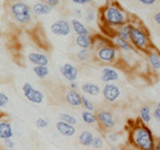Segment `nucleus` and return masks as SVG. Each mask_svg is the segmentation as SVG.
Wrapping results in <instances>:
<instances>
[{"label": "nucleus", "mask_w": 160, "mask_h": 150, "mask_svg": "<svg viewBox=\"0 0 160 150\" xmlns=\"http://www.w3.org/2000/svg\"><path fill=\"white\" fill-rule=\"evenodd\" d=\"M156 139L148 124L142 121L134 123L129 131V141L137 150H153Z\"/></svg>", "instance_id": "1"}, {"label": "nucleus", "mask_w": 160, "mask_h": 150, "mask_svg": "<svg viewBox=\"0 0 160 150\" xmlns=\"http://www.w3.org/2000/svg\"><path fill=\"white\" fill-rule=\"evenodd\" d=\"M100 22L102 25L109 29L116 31L118 27L129 24V15L125 10L116 3H108L100 9Z\"/></svg>", "instance_id": "2"}, {"label": "nucleus", "mask_w": 160, "mask_h": 150, "mask_svg": "<svg viewBox=\"0 0 160 150\" xmlns=\"http://www.w3.org/2000/svg\"><path fill=\"white\" fill-rule=\"evenodd\" d=\"M130 42L133 45L134 49L138 51H142V52L149 53L151 51L152 44L149 34L147 32V29L143 28V26H139V25H134L131 24V38Z\"/></svg>", "instance_id": "3"}, {"label": "nucleus", "mask_w": 160, "mask_h": 150, "mask_svg": "<svg viewBox=\"0 0 160 150\" xmlns=\"http://www.w3.org/2000/svg\"><path fill=\"white\" fill-rule=\"evenodd\" d=\"M97 59L106 64H112L115 63L117 60H118V57H120V50L117 49L116 46L113 43H109L107 45H104L99 49H97Z\"/></svg>", "instance_id": "4"}, {"label": "nucleus", "mask_w": 160, "mask_h": 150, "mask_svg": "<svg viewBox=\"0 0 160 150\" xmlns=\"http://www.w3.org/2000/svg\"><path fill=\"white\" fill-rule=\"evenodd\" d=\"M32 9L25 2L16 1L12 5V14L15 20L20 24H27L32 19Z\"/></svg>", "instance_id": "5"}, {"label": "nucleus", "mask_w": 160, "mask_h": 150, "mask_svg": "<svg viewBox=\"0 0 160 150\" xmlns=\"http://www.w3.org/2000/svg\"><path fill=\"white\" fill-rule=\"evenodd\" d=\"M96 115L98 124L104 130H113L116 128V121L109 111H99Z\"/></svg>", "instance_id": "6"}, {"label": "nucleus", "mask_w": 160, "mask_h": 150, "mask_svg": "<svg viewBox=\"0 0 160 150\" xmlns=\"http://www.w3.org/2000/svg\"><path fill=\"white\" fill-rule=\"evenodd\" d=\"M23 92L29 102L34 103V104H42L44 101V95L40 90L35 89L29 82H25L23 86Z\"/></svg>", "instance_id": "7"}, {"label": "nucleus", "mask_w": 160, "mask_h": 150, "mask_svg": "<svg viewBox=\"0 0 160 150\" xmlns=\"http://www.w3.org/2000/svg\"><path fill=\"white\" fill-rule=\"evenodd\" d=\"M51 33L58 36H68L71 33V23H69L66 19H58L54 23L52 24L51 27Z\"/></svg>", "instance_id": "8"}, {"label": "nucleus", "mask_w": 160, "mask_h": 150, "mask_svg": "<svg viewBox=\"0 0 160 150\" xmlns=\"http://www.w3.org/2000/svg\"><path fill=\"white\" fill-rule=\"evenodd\" d=\"M103 96L106 101L109 103H115V102L121 97V89L115 82H109L105 84L103 88Z\"/></svg>", "instance_id": "9"}, {"label": "nucleus", "mask_w": 160, "mask_h": 150, "mask_svg": "<svg viewBox=\"0 0 160 150\" xmlns=\"http://www.w3.org/2000/svg\"><path fill=\"white\" fill-rule=\"evenodd\" d=\"M120 79V73L116 69L112 67H104L102 70V81L104 84H109V82H115Z\"/></svg>", "instance_id": "10"}, {"label": "nucleus", "mask_w": 160, "mask_h": 150, "mask_svg": "<svg viewBox=\"0 0 160 150\" xmlns=\"http://www.w3.org/2000/svg\"><path fill=\"white\" fill-rule=\"evenodd\" d=\"M60 71L62 73V76L67 80H69L70 82L76 81L78 78V69L77 67L73 66L72 63H64L60 68Z\"/></svg>", "instance_id": "11"}, {"label": "nucleus", "mask_w": 160, "mask_h": 150, "mask_svg": "<svg viewBox=\"0 0 160 150\" xmlns=\"http://www.w3.org/2000/svg\"><path fill=\"white\" fill-rule=\"evenodd\" d=\"M55 127H57L58 132L64 137H72L76 134V128L72 124L66 123L63 121H59Z\"/></svg>", "instance_id": "12"}, {"label": "nucleus", "mask_w": 160, "mask_h": 150, "mask_svg": "<svg viewBox=\"0 0 160 150\" xmlns=\"http://www.w3.org/2000/svg\"><path fill=\"white\" fill-rule=\"evenodd\" d=\"M66 101L69 105H71V106H73V107H78V106H81V105H82L81 95H80L78 92H76L74 89H70L67 92Z\"/></svg>", "instance_id": "13"}, {"label": "nucleus", "mask_w": 160, "mask_h": 150, "mask_svg": "<svg viewBox=\"0 0 160 150\" xmlns=\"http://www.w3.org/2000/svg\"><path fill=\"white\" fill-rule=\"evenodd\" d=\"M28 60L34 66H48L49 64V58L44 53L32 52L28 54Z\"/></svg>", "instance_id": "14"}, {"label": "nucleus", "mask_w": 160, "mask_h": 150, "mask_svg": "<svg viewBox=\"0 0 160 150\" xmlns=\"http://www.w3.org/2000/svg\"><path fill=\"white\" fill-rule=\"evenodd\" d=\"M113 44H114L120 51H123V52L132 53L134 51V48H133V45L131 44V42L123 40V38H118V36H115V38H113Z\"/></svg>", "instance_id": "15"}, {"label": "nucleus", "mask_w": 160, "mask_h": 150, "mask_svg": "<svg viewBox=\"0 0 160 150\" xmlns=\"http://www.w3.org/2000/svg\"><path fill=\"white\" fill-rule=\"evenodd\" d=\"M147 60L152 70L154 71L160 70V54L157 51H150L149 53H147Z\"/></svg>", "instance_id": "16"}, {"label": "nucleus", "mask_w": 160, "mask_h": 150, "mask_svg": "<svg viewBox=\"0 0 160 150\" xmlns=\"http://www.w3.org/2000/svg\"><path fill=\"white\" fill-rule=\"evenodd\" d=\"M76 44L81 49H87L89 50L94 45V40L90 36V34L88 35H77L76 38Z\"/></svg>", "instance_id": "17"}, {"label": "nucleus", "mask_w": 160, "mask_h": 150, "mask_svg": "<svg viewBox=\"0 0 160 150\" xmlns=\"http://www.w3.org/2000/svg\"><path fill=\"white\" fill-rule=\"evenodd\" d=\"M94 138H95V136L92 134V132L86 130V131H82V132L79 134L78 141H79V143L81 144V146H83V147H92V142H94Z\"/></svg>", "instance_id": "18"}, {"label": "nucleus", "mask_w": 160, "mask_h": 150, "mask_svg": "<svg viewBox=\"0 0 160 150\" xmlns=\"http://www.w3.org/2000/svg\"><path fill=\"white\" fill-rule=\"evenodd\" d=\"M115 36H118V38L130 42V38H131V23L118 27L115 31Z\"/></svg>", "instance_id": "19"}, {"label": "nucleus", "mask_w": 160, "mask_h": 150, "mask_svg": "<svg viewBox=\"0 0 160 150\" xmlns=\"http://www.w3.org/2000/svg\"><path fill=\"white\" fill-rule=\"evenodd\" d=\"M139 118H140V121H142L143 123H146V124L150 123L152 118H153L151 107L149 106V105H144V106L141 107L140 113H139Z\"/></svg>", "instance_id": "20"}, {"label": "nucleus", "mask_w": 160, "mask_h": 150, "mask_svg": "<svg viewBox=\"0 0 160 150\" xmlns=\"http://www.w3.org/2000/svg\"><path fill=\"white\" fill-rule=\"evenodd\" d=\"M14 136V132H12V125L8 122H1L0 123V139H3V140H7V139H10Z\"/></svg>", "instance_id": "21"}, {"label": "nucleus", "mask_w": 160, "mask_h": 150, "mask_svg": "<svg viewBox=\"0 0 160 150\" xmlns=\"http://www.w3.org/2000/svg\"><path fill=\"white\" fill-rule=\"evenodd\" d=\"M81 90L83 92V94H87V95L97 96L100 92V87L96 84H92V82H87V84H83L81 86Z\"/></svg>", "instance_id": "22"}, {"label": "nucleus", "mask_w": 160, "mask_h": 150, "mask_svg": "<svg viewBox=\"0 0 160 150\" xmlns=\"http://www.w3.org/2000/svg\"><path fill=\"white\" fill-rule=\"evenodd\" d=\"M33 12L38 16H44V15H49L52 12V7L46 5L45 2H36L33 6Z\"/></svg>", "instance_id": "23"}, {"label": "nucleus", "mask_w": 160, "mask_h": 150, "mask_svg": "<svg viewBox=\"0 0 160 150\" xmlns=\"http://www.w3.org/2000/svg\"><path fill=\"white\" fill-rule=\"evenodd\" d=\"M71 27L72 29L74 31V33L77 35H88L89 34V31L82 23H80L79 20L77 19H72L71 22Z\"/></svg>", "instance_id": "24"}, {"label": "nucleus", "mask_w": 160, "mask_h": 150, "mask_svg": "<svg viewBox=\"0 0 160 150\" xmlns=\"http://www.w3.org/2000/svg\"><path fill=\"white\" fill-rule=\"evenodd\" d=\"M33 71H34V73L40 79H45L50 73V70L48 68V66H34Z\"/></svg>", "instance_id": "25"}, {"label": "nucleus", "mask_w": 160, "mask_h": 150, "mask_svg": "<svg viewBox=\"0 0 160 150\" xmlns=\"http://www.w3.org/2000/svg\"><path fill=\"white\" fill-rule=\"evenodd\" d=\"M81 118H82V121L87 124L98 123L97 115H96L94 112H90V111H85V112L81 113Z\"/></svg>", "instance_id": "26"}, {"label": "nucleus", "mask_w": 160, "mask_h": 150, "mask_svg": "<svg viewBox=\"0 0 160 150\" xmlns=\"http://www.w3.org/2000/svg\"><path fill=\"white\" fill-rule=\"evenodd\" d=\"M106 139H107V141L109 143L117 144L121 141V139H122V134L120 132H109L106 134Z\"/></svg>", "instance_id": "27"}, {"label": "nucleus", "mask_w": 160, "mask_h": 150, "mask_svg": "<svg viewBox=\"0 0 160 150\" xmlns=\"http://www.w3.org/2000/svg\"><path fill=\"white\" fill-rule=\"evenodd\" d=\"M60 121L72 124V125H76L78 123L77 118H74L73 115H71V114H68V113H60Z\"/></svg>", "instance_id": "28"}, {"label": "nucleus", "mask_w": 160, "mask_h": 150, "mask_svg": "<svg viewBox=\"0 0 160 150\" xmlns=\"http://www.w3.org/2000/svg\"><path fill=\"white\" fill-rule=\"evenodd\" d=\"M81 99H82V106L85 107V108H86V111H90V112H94V110H95L94 104H92V102H90L88 99V98H87V96L81 95Z\"/></svg>", "instance_id": "29"}, {"label": "nucleus", "mask_w": 160, "mask_h": 150, "mask_svg": "<svg viewBox=\"0 0 160 150\" xmlns=\"http://www.w3.org/2000/svg\"><path fill=\"white\" fill-rule=\"evenodd\" d=\"M85 18H86L87 23H92V22L95 20V18H96V12H95V9L92 8V7L87 9Z\"/></svg>", "instance_id": "30"}, {"label": "nucleus", "mask_w": 160, "mask_h": 150, "mask_svg": "<svg viewBox=\"0 0 160 150\" xmlns=\"http://www.w3.org/2000/svg\"><path fill=\"white\" fill-rule=\"evenodd\" d=\"M95 149H102L104 147V139L103 137L100 136H95L94 138V142H92V146Z\"/></svg>", "instance_id": "31"}, {"label": "nucleus", "mask_w": 160, "mask_h": 150, "mask_svg": "<svg viewBox=\"0 0 160 150\" xmlns=\"http://www.w3.org/2000/svg\"><path fill=\"white\" fill-rule=\"evenodd\" d=\"M89 53H90V51L89 50H87V49H81L79 51V52L77 53V58H78V60L79 61H86L87 59L89 58Z\"/></svg>", "instance_id": "32"}, {"label": "nucleus", "mask_w": 160, "mask_h": 150, "mask_svg": "<svg viewBox=\"0 0 160 150\" xmlns=\"http://www.w3.org/2000/svg\"><path fill=\"white\" fill-rule=\"evenodd\" d=\"M35 124H36L37 128H40V129H45V128L49 127V122L46 121L45 118H37L36 121H35Z\"/></svg>", "instance_id": "33"}, {"label": "nucleus", "mask_w": 160, "mask_h": 150, "mask_svg": "<svg viewBox=\"0 0 160 150\" xmlns=\"http://www.w3.org/2000/svg\"><path fill=\"white\" fill-rule=\"evenodd\" d=\"M8 103H9L8 96H7L6 94H3V92H0V107L6 106Z\"/></svg>", "instance_id": "34"}, {"label": "nucleus", "mask_w": 160, "mask_h": 150, "mask_svg": "<svg viewBox=\"0 0 160 150\" xmlns=\"http://www.w3.org/2000/svg\"><path fill=\"white\" fill-rule=\"evenodd\" d=\"M43 2H45L46 5H49L50 7H57L60 3V0H43Z\"/></svg>", "instance_id": "35"}, {"label": "nucleus", "mask_w": 160, "mask_h": 150, "mask_svg": "<svg viewBox=\"0 0 160 150\" xmlns=\"http://www.w3.org/2000/svg\"><path fill=\"white\" fill-rule=\"evenodd\" d=\"M142 5H146V6H151V5H154L157 2V0H137Z\"/></svg>", "instance_id": "36"}, {"label": "nucleus", "mask_w": 160, "mask_h": 150, "mask_svg": "<svg viewBox=\"0 0 160 150\" xmlns=\"http://www.w3.org/2000/svg\"><path fill=\"white\" fill-rule=\"evenodd\" d=\"M152 115H153L154 120H157V121L160 122V108L159 107H156L154 111L152 112Z\"/></svg>", "instance_id": "37"}, {"label": "nucleus", "mask_w": 160, "mask_h": 150, "mask_svg": "<svg viewBox=\"0 0 160 150\" xmlns=\"http://www.w3.org/2000/svg\"><path fill=\"white\" fill-rule=\"evenodd\" d=\"M76 5H87V3L92 2V0H71Z\"/></svg>", "instance_id": "38"}, {"label": "nucleus", "mask_w": 160, "mask_h": 150, "mask_svg": "<svg viewBox=\"0 0 160 150\" xmlns=\"http://www.w3.org/2000/svg\"><path fill=\"white\" fill-rule=\"evenodd\" d=\"M153 20H154V23L160 27V12H156V14L153 15Z\"/></svg>", "instance_id": "39"}, {"label": "nucleus", "mask_w": 160, "mask_h": 150, "mask_svg": "<svg viewBox=\"0 0 160 150\" xmlns=\"http://www.w3.org/2000/svg\"><path fill=\"white\" fill-rule=\"evenodd\" d=\"M5 146H6V148H8V149H12L15 144L10 139H7V140H5Z\"/></svg>", "instance_id": "40"}, {"label": "nucleus", "mask_w": 160, "mask_h": 150, "mask_svg": "<svg viewBox=\"0 0 160 150\" xmlns=\"http://www.w3.org/2000/svg\"><path fill=\"white\" fill-rule=\"evenodd\" d=\"M153 150H160V139H156V143H154Z\"/></svg>", "instance_id": "41"}, {"label": "nucleus", "mask_w": 160, "mask_h": 150, "mask_svg": "<svg viewBox=\"0 0 160 150\" xmlns=\"http://www.w3.org/2000/svg\"><path fill=\"white\" fill-rule=\"evenodd\" d=\"M70 87H71V89H76L77 88V84H76V81H72V82H70Z\"/></svg>", "instance_id": "42"}, {"label": "nucleus", "mask_w": 160, "mask_h": 150, "mask_svg": "<svg viewBox=\"0 0 160 150\" xmlns=\"http://www.w3.org/2000/svg\"><path fill=\"white\" fill-rule=\"evenodd\" d=\"M76 14H77L78 17H81V16H82V12H81V9H76Z\"/></svg>", "instance_id": "43"}, {"label": "nucleus", "mask_w": 160, "mask_h": 150, "mask_svg": "<svg viewBox=\"0 0 160 150\" xmlns=\"http://www.w3.org/2000/svg\"><path fill=\"white\" fill-rule=\"evenodd\" d=\"M18 1H20V2H26L27 0H18Z\"/></svg>", "instance_id": "44"}, {"label": "nucleus", "mask_w": 160, "mask_h": 150, "mask_svg": "<svg viewBox=\"0 0 160 150\" xmlns=\"http://www.w3.org/2000/svg\"><path fill=\"white\" fill-rule=\"evenodd\" d=\"M156 107H159V108H160V102H159V103H158L157 106H156Z\"/></svg>", "instance_id": "45"}, {"label": "nucleus", "mask_w": 160, "mask_h": 150, "mask_svg": "<svg viewBox=\"0 0 160 150\" xmlns=\"http://www.w3.org/2000/svg\"><path fill=\"white\" fill-rule=\"evenodd\" d=\"M112 1H116V0H112Z\"/></svg>", "instance_id": "46"}, {"label": "nucleus", "mask_w": 160, "mask_h": 150, "mask_svg": "<svg viewBox=\"0 0 160 150\" xmlns=\"http://www.w3.org/2000/svg\"><path fill=\"white\" fill-rule=\"evenodd\" d=\"M159 137H160V134H159Z\"/></svg>", "instance_id": "47"}]
</instances>
